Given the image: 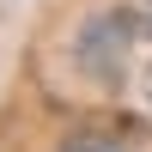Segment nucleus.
<instances>
[{
    "mask_svg": "<svg viewBox=\"0 0 152 152\" xmlns=\"http://www.w3.org/2000/svg\"><path fill=\"white\" fill-rule=\"evenodd\" d=\"M134 37H140V6H104V12L79 31L73 55H79V67L91 73L97 85H116V79H122V67H128Z\"/></svg>",
    "mask_w": 152,
    "mask_h": 152,
    "instance_id": "f257e3e1",
    "label": "nucleus"
},
{
    "mask_svg": "<svg viewBox=\"0 0 152 152\" xmlns=\"http://www.w3.org/2000/svg\"><path fill=\"white\" fill-rule=\"evenodd\" d=\"M61 152H116V146H104V140H67Z\"/></svg>",
    "mask_w": 152,
    "mask_h": 152,
    "instance_id": "f03ea898",
    "label": "nucleus"
},
{
    "mask_svg": "<svg viewBox=\"0 0 152 152\" xmlns=\"http://www.w3.org/2000/svg\"><path fill=\"white\" fill-rule=\"evenodd\" d=\"M140 37H152V0H140Z\"/></svg>",
    "mask_w": 152,
    "mask_h": 152,
    "instance_id": "7ed1b4c3",
    "label": "nucleus"
},
{
    "mask_svg": "<svg viewBox=\"0 0 152 152\" xmlns=\"http://www.w3.org/2000/svg\"><path fill=\"white\" fill-rule=\"evenodd\" d=\"M146 85H152V73H146Z\"/></svg>",
    "mask_w": 152,
    "mask_h": 152,
    "instance_id": "20e7f679",
    "label": "nucleus"
}]
</instances>
